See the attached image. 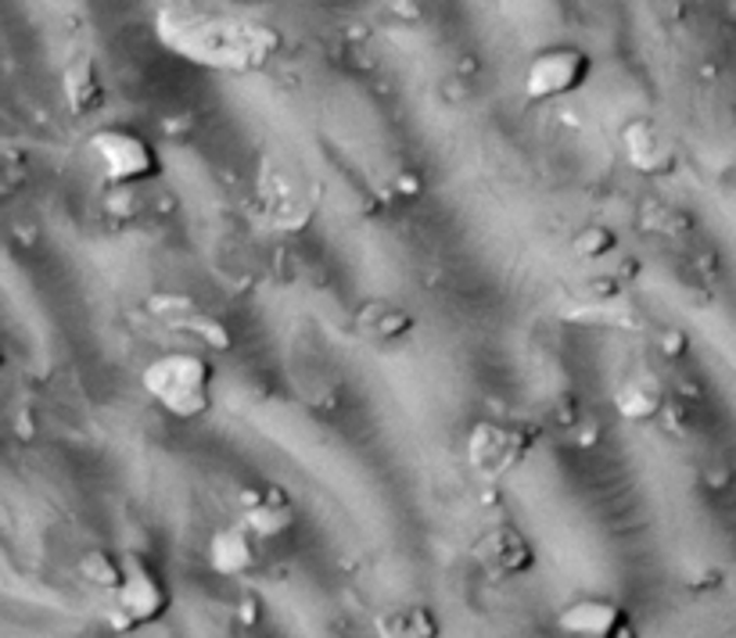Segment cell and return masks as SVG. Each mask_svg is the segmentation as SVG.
<instances>
[{"label":"cell","mask_w":736,"mask_h":638,"mask_svg":"<svg viewBox=\"0 0 736 638\" xmlns=\"http://www.w3.org/2000/svg\"><path fill=\"white\" fill-rule=\"evenodd\" d=\"M155 33L166 51L213 73H259L284 47L280 29L259 15L208 4H158Z\"/></svg>","instance_id":"cell-1"},{"label":"cell","mask_w":736,"mask_h":638,"mask_svg":"<svg viewBox=\"0 0 736 638\" xmlns=\"http://www.w3.org/2000/svg\"><path fill=\"white\" fill-rule=\"evenodd\" d=\"M216 370L205 356L194 352H166L151 359L140 373L144 392L169 412L173 420H198L213 409Z\"/></svg>","instance_id":"cell-2"},{"label":"cell","mask_w":736,"mask_h":638,"mask_svg":"<svg viewBox=\"0 0 736 638\" xmlns=\"http://www.w3.org/2000/svg\"><path fill=\"white\" fill-rule=\"evenodd\" d=\"M84 155L98 169V176L112 187H134L148 183L162 173V158L155 144L126 126H101L93 129L84 144Z\"/></svg>","instance_id":"cell-3"},{"label":"cell","mask_w":736,"mask_h":638,"mask_svg":"<svg viewBox=\"0 0 736 638\" xmlns=\"http://www.w3.org/2000/svg\"><path fill=\"white\" fill-rule=\"evenodd\" d=\"M540 442V428L529 420H478L467 431V467L482 481H499L518 470Z\"/></svg>","instance_id":"cell-4"},{"label":"cell","mask_w":736,"mask_h":638,"mask_svg":"<svg viewBox=\"0 0 736 638\" xmlns=\"http://www.w3.org/2000/svg\"><path fill=\"white\" fill-rule=\"evenodd\" d=\"M169 588L162 574L137 552H123V585L112 592L109 624L115 631H137L166 617L169 610Z\"/></svg>","instance_id":"cell-5"},{"label":"cell","mask_w":736,"mask_h":638,"mask_svg":"<svg viewBox=\"0 0 736 638\" xmlns=\"http://www.w3.org/2000/svg\"><path fill=\"white\" fill-rule=\"evenodd\" d=\"M593 73V58L575 43L546 47L524 68V93L532 101H557L575 93Z\"/></svg>","instance_id":"cell-6"},{"label":"cell","mask_w":736,"mask_h":638,"mask_svg":"<svg viewBox=\"0 0 736 638\" xmlns=\"http://www.w3.org/2000/svg\"><path fill=\"white\" fill-rule=\"evenodd\" d=\"M471 557L485 577H493V582H510V577L529 574L535 566V546L521 527L493 524L474 538Z\"/></svg>","instance_id":"cell-7"},{"label":"cell","mask_w":736,"mask_h":638,"mask_svg":"<svg viewBox=\"0 0 736 638\" xmlns=\"http://www.w3.org/2000/svg\"><path fill=\"white\" fill-rule=\"evenodd\" d=\"M557 628L568 638H639L633 613L607 596L571 599L557 613Z\"/></svg>","instance_id":"cell-8"},{"label":"cell","mask_w":736,"mask_h":638,"mask_svg":"<svg viewBox=\"0 0 736 638\" xmlns=\"http://www.w3.org/2000/svg\"><path fill=\"white\" fill-rule=\"evenodd\" d=\"M148 312L158 316L169 330H183V334L198 337L205 348H213V352H227L233 345V334H230V327L224 323V319L198 309L187 294H169V291L151 294Z\"/></svg>","instance_id":"cell-9"},{"label":"cell","mask_w":736,"mask_h":638,"mask_svg":"<svg viewBox=\"0 0 736 638\" xmlns=\"http://www.w3.org/2000/svg\"><path fill=\"white\" fill-rule=\"evenodd\" d=\"M241 524L259 541H274L295 527V499L277 484H249L238 495Z\"/></svg>","instance_id":"cell-10"},{"label":"cell","mask_w":736,"mask_h":638,"mask_svg":"<svg viewBox=\"0 0 736 638\" xmlns=\"http://www.w3.org/2000/svg\"><path fill=\"white\" fill-rule=\"evenodd\" d=\"M614 409L622 420L647 423L669 409V387H664V381L650 366L639 362L622 377V384L614 387Z\"/></svg>","instance_id":"cell-11"},{"label":"cell","mask_w":736,"mask_h":638,"mask_svg":"<svg viewBox=\"0 0 736 638\" xmlns=\"http://www.w3.org/2000/svg\"><path fill=\"white\" fill-rule=\"evenodd\" d=\"M259 563H263V541L255 538L241 520L213 531V538H208V566H213L216 574L241 577V574H252Z\"/></svg>","instance_id":"cell-12"},{"label":"cell","mask_w":736,"mask_h":638,"mask_svg":"<svg viewBox=\"0 0 736 638\" xmlns=\"http://www.w3.org/2000/svg\"><path fill=\"white\" fill-rule=\"evenodd\" d=\"M622 148H625L629 165L644 176L669 173L672 162H675V151L669 144V137L661 133L653 119H629L625 129H622Z\"/></svg>","instance_id":"cell-13"},{"label":"cell","mask_w":736,"mask_h":638,"mask_svg":"<svg viewBox=\"0 0 736 638\" xmlns=\"http://www.w3.org/2000/svg\"><path fill=\"white\" fill-rule=\"evenodd\" d=\"M62 98L73 115H90L104 104V82L93 58L79 54L62 68Z\"/></svg>","instance_id":"cell-14"},{"label":"cell","mask_w":736,"mask_h":638,"mask_svg":"<svg viewBox=\"0 0 736 638\" xmlns=\"http://www.w3.org/2000/svg\"><path fill=\"white\" fill-rule=\"evenodd\" d=\"M381 638H442L439 613L424 607V602H406L378 617Z\"/></svg>","instance_id":"cell-15"},{"label":"cell","mask_w":736,"mask_h":638,"mask_svg":"<svg viewBox=\"0 0 736 638\" xmlns=\"http://www.w3.org/2000/svg\"><path fill=\"white\" fill-rule=\"evenodd\" d=\"M356 327H359V334L370 341H399L414 330V316L395 309L389 302H370L359 309Z\"/></svg>","instance_id":"cell-16"},{"label":"cell","mask_w":736,"mask_h":638,"mask_svg":"<svg viewBox=\"0 0 736 638\" xmlns=\"http://www.w3.org/2000/svg\"><path fill=\"white\" fill-rule=\"evenodd\" d=\"M79 574L87 577V585L101 588V592H115L123 585V557H115L109 549H87L79 557Z\"/></svg>","instance_id":"cell-17"},{"label":"cell","mask_w":736,"mask_h":638,"mask_svg":"<svg viewBox=\"0 0 736 638\" xmlns=\"http://www.w3.org/2000/svg\"><path fill=\"white\" fill-rule=\"evenodd\" d=\"M618 247V238H614V230L611 227H582L579 233H575V241H571V252H575L579 258H589V263H597V258H604V255H611Z\"/></svg>","instance_id":"cell-18"},{"label":"cell","mask_w":736,"mask_h":638,"mask_svg":"<svg viewBox=\"0 0 736 638\" xmlns=\"http://www.w3.org/2000/svg\"><path fill=\"white\" fill-rule=\"evenodd\" d=\"M658 348H661L669 359H680V356H686V348H690V337H686L680 327H669V330H661Z\"/></svg>","instance_id":"cell-19"},{"label":"cell","mask_w":736,"mask_h":638,"mask_svg":"<svg viewBox=\"0 0 736 638\" xmlns=\"http://www.w3.org/2000/svg\"><path fill=\"white\" fill-rule=\"evenodd\" d=\"M535 638H546V635H535Z\"/></svg>","instance_id":"cell-20"}]
</instances>
